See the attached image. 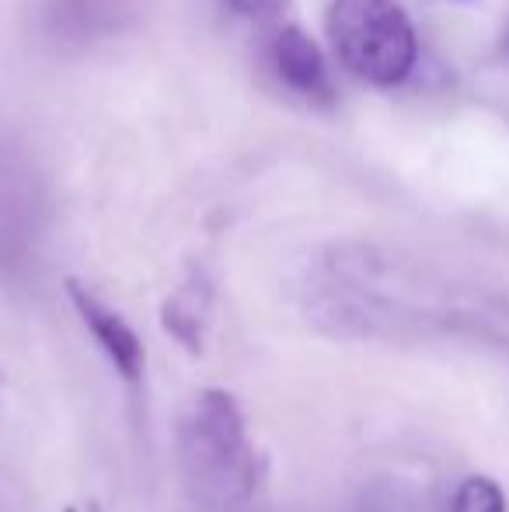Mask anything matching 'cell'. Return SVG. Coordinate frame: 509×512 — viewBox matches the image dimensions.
<instances>
[{
  "label": "cell",
  "instance_id": "6da1fadb",
  "mask_svg": "<svg viewBox=\"0 0 509 512\" xmlns=\"http://www.w3.org/2000/svg\"><path fill=\"white\" fill-rule=\"evenodd\" d=\"M325 32L342 67L377 88L405 81L419 56L412 21L394 0H332Z\"/></svg>",
  "mask_w": 509,
  "mask_h": 512
},
{
  "label": "cell",
  "instance_id": "7a4b0ae2",
  "mask_svg": "<svg viewBox=\"0 0 509 512\" xmlns=\"http://www.w3.org/2000/svg\"><path fill=\"white\" fill-rule=\"evenodd\" d=\"M189 457L196 460L206 485L220 488L227 499L252 492V446L227 394L210 391L196 401L189 422Z\"/></svg>",
  "mask_w": 509,
  "mask_h": 512
},
{
  "label": "cell",
  "instance_id": "3957f363",
  "mask_svg": "<svg viewBox=\"0 0 509 512\" xmlns=\"http://www.w3.org/2000/svg\"><path fill=\"white\" fill-rule=\"evenodd\" d=\"M272 67H276L279 81L293 88L297 95L311 98V102H332V77H328L325 56L314 46V39L300 28L286 25L272 39Z\"/></svg>",
  "mask_w": 509,
  "mask_h": 512
},
{
  "label": "cell",
  "instance_id": "277c9868",
  "mask_svg": "<svg viewBox=\"0 0 509 512\" xmlns=\"http://www.w3.org/2000/svg\"><path fill=\"white\" fill-rule=\"evenodd\" d=\"M70 297H74V307L81 310L84 324L91 328L95 342L102 345L105 356L112 359V366H116V370L123 373L126 380L140 377V370H143V345H140V338L133 335V328H129V324L116 314V310H109L98 297H91L84 286L70 283Z\"/></svg>",
  "mask_w": 509,
  "mask_h": 512
},
{
  "label": "cell",
  "instance_id": "5b68a950",
  "mask_svg": "<svg viewBox=\"0 0 509 512\" xmlns=\"http://www.w3.org/2000/svg\"><path fill=\"white\" fill-rule=\"evenodd\" d=\"M450 512H506V495L499 492L496 481L489 478H468L454 495Z\"/></svg>",
  "mask_w": 509,
  "mask_h": 512
},
{
  "label": "cell",
  "instance_id": "8992f818",
  "mask_svg": "<svg viewBox=\"0 0 509 512\" xmlns=\"http://www.w3.org/2000/svg\"><path fill=\"white\" fill-rule=\"evenodd\" d=\"M224 7L245 21H272L283 14L286 0H224Z\"/></svg>",
  "mask_w": 509,
  "mask_h": 512
},
{
  "label": "cell",
  "instance_id": "52a82bcc",
  "mask_svg": "<svg viewBox=\"0 0 509 512\" xmlns=\"http://www.w3.org/2000/svg\"><path fill=\"white\" fill-rule=\"evenodd\" d=\"M91 512H98V509H91Z\"/></svg>",
  "mask_w": 509,
  "mask_h": 512
}]
</instances>
